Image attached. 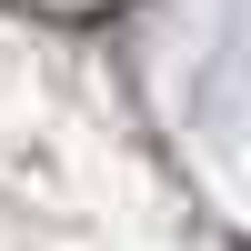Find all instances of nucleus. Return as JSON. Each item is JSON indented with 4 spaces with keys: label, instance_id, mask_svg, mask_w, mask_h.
I'll use <instances>...</instances> for the list:
<instances>
[]
</instances>
